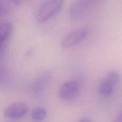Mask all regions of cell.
Returning <instances> with one entry per match:
<instances>
[{
    "mask_svg": "<svg viewBox=\"0 0 122 122\" xmlns=\"http://www.w3.org/2000/svg\"><path fill=\"white\" fill-rule=\"evenodd\" d=\"M65 0H45L36 13L38 21L44 23L57 14L63 8Z\"/></svg>",
    "mask_w": 122,
    "mask_h": 122,
    "instance_id": "1",
    "label": "cell"
},
{
    "mask_svg": "<svg viewBox=\"0 0 122 122\" xmlns=\"http://www.w3.org/2000/svg\"><path fill=\"white\" fill-rule=\"evenodd\" d=\"M120 82V76L115 71H111L101 80L98 86V92L101 96L109 97L114 94Z\"/></svg>",
    "mask_w": 122,
    "mask_h": 122,
    "instance_id": "2",
    "label": "cell"
},
{
    "mask_svg": "<svg viewBox=\"0 0 122 122\" xmlns=\"http://www.w3.org/2000/svg\"><path fill=\"white\" fill-rule=\"evenodd\" d=\"M80 92L78 82L75 81H68L64 82L60 88L58 95L64 101H71L77 98Z\"/></svg>",
    "mask_w": 122,
    "mask_h": 122,
    "instance_id": "3",
    "label": "cell"
},
{
    "mask_svg": "<svg viewBox=\"0 0 122 122\" xmlns=\"http://www.w3.org/2000/svg\"><path fill=\"white\" fill-rule=\"evenodd\" d=\"M88 30L80 28L70 32L62 40L61 46L64 48H70L82 42L88 35Z\"/></svg>",
    "mask_w": 122,
    "mask_h": 122,
    "instance_id": "4",
    "label": "cell"
},
{
    "mask_svg": "<svg viewBox=\"0 0 122 122\" xmlns=\"http://www.w3.org/2000/svg\"><path fill=\"white\" fill-rule=\"evenodd\" d=\"M27 112L26 104L22 102H17L7 106L4 110V115L6 118L17 120L25 116Z\"/></svg>",
    "mask_w": 122,
    "mask_h": 122,
    "instance_id": "5",
    "label": "cell"
},
{
    "mask_svg": "<svg viewBox=\"0 0 122 122\" xmlns=\"http://www.w3.org/2000/svg\"><path fill=\"white\" fill-rule=\"evenodd\" d=\"M86 5L83 0H79L74 2L70 8L69 13L70 16L74 19H79L83 16L87 9Z\"/></svg>",
    "mask_w": 122,
    "mask_h": 122,
    "instance_id": "6",
    "label": "cell"
},
{
    "mask_svg": "<svg viewBox=\"0 0 122 122\" xmlns=\"http://www.w3.org/2000/svg\"><path fill=\"white\" fill-rule=\"evenodd\" d=\"M13 31V26L11 23L2 24L0 25V46H2L4 43L11 36Z\"/></svg>",
    "mask_w": 122,
    "mask_h": 122,
    "instance_id": "7",
    "label": "cell"
},
{
    "mask_svg": "<svg viewBox=\"0 0 122 122\" xmlns=\"http://www.w3.org/2000/svg\"><path fill=\"white\" fill-rule=\"evenodd\" d=\"M49 75H47V74L42 75L35 81L33 85V91L35 94H39L44 89L45 85L48 82L49 79H50Z\"/></svg>",
    "mask_w": 122,
    "mask_h": 122,
    "instance_id": "8",
    "label": "cell"
},
{
    "mask_svg": "<svg viewBox=\"0 0 122 122\" xmlns=\"http://www.w3.org/2000/svg\"><path fill=\"white\" fill-rule=\"evenodd\" d=\"M47 112L44 108L38 107L33 110L31 114V119L33 122H42L46 119Z\"/></svg>",
    "mask_w": 122,
    "mask_h": 122,
    "instance_id": "9",
    "label": "cell"
},
{
    "mask_svg": "<svg viewBox=\"0 0 122 122\" xmlns=\"http://www.w3.org/2000/svg\"><path fill=\"white\" fill-rule=\"evenodd\" d=\"M10 1L15 4H23V3H25V2H27V1H28L29 0H10Z\"/></svg>",
    "mask_w": 122,
    "mask_h": 122,
    "instance_id": "10",
    "label": "cell"
},
{
    "mask_svg": "<svg viewBox=\"0 0 122 122\" xmlns=\"http://www.w3.org/2000/svg\"><path fill=\"white\" fill-rule=\"evenodd\" d=\"M113 122H122V114L120 113L116 117Z\"/></svg>",
    "mask_w": 122,
    "mask_h": 122,
    "instance_id": "11",
    "label": "cell"
},
{
    "mask_svg": "<svg viewBox=\"0 0 122 122\" xmlns=\"http://www.w3.org/2000/svg\"><path fill=\"white\" fill-rule=\"evenodd\" d=\"M78 122H92L91 120L88 118H83V119H81Z\"/></svg>",
    "mask_w": 122,
    "mask_h": 122,
    "instance_id": "12",
    "label": "cell"
},
{
    "mask_svg": "<svg viewBox=\"0 0 122 122\" xmlns=\"http://www.w3.org/2000/svg\"><path fill=\"white\" fill-rule=\"evenodd\" d=\"M2 10H3V8H2V4H1V2H0V16H1V14H2Z\"/></svg>",
    "mask_w": 122,
    "mask_h": 122,
    "instance_id": "13",
    "label": "cell"
},
{
    "mask_svg": "<svg viewBox=\"0 0 122 122\" xmlns=\"http://www.w3.org/2000/svg\"><path fill=\"white\" fill-rule=\"evenodd\" d=\"M1 46H0V49H1Z\"/></svg>",
    "mask_w": 122,
    "mask_h": 122,
    "instance_id": "14",
    "label": "cell"
}]
</instances>
